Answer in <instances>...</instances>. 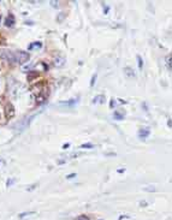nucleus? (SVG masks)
Wrapping results in <instances>:
<instances>
[{"instance_id":"1","label":"nucleus","mask_w":172,"mask_h":220,"mask_svg":"<svg viewBox=\"0 0 172 220\" xmlns=\"http://www.w3.org/2000/svg\"><path fill=\"white\" fill-rule=\"evenodd\" d=\"M0 59L7 60L10 63H15L16 61V55L9 49H0Z\"/></svg>"},{"instance_id":"2","label":"nucleus","mask_w":172,"mask_h":220,"mask_svg":"<svg viewBox=\"0 0 172 220\" xmlns=\"http://www.w3.org/2000/svg\"><path fill=\"white\" fill-rule=\"evenodd\" d=\"M29 59H30V55L25 51H19L18 53L16 54V61L19 63V64H25Z\"/></svg>"},{"instance_id":"3","label":"nucleus","mask_w":172,"mask_h":220,"mask_svg":"<svg viewBox=\"0 0 172 220\" xmlns=\"http://www.w3.org/2000/svg\"><path fill=\"white\" fill-rule=\"evenodd\" d=\"M35 115H36V114L31 115V117H29V118H25V119L23 120V121H21V123L18 124V126H17V128H18V129H17V130H18L19 132H22V131H24L25 129H28V126L30 125L31 120H33L34 118H35Z\"/></svg>"},{"instance_id":"4","label":"nucleus","mask_w":172,"mask_h":220,"mask_svg":"<svg viewBox=\"0 0 172 220\" xmlns=\"http://www.w3.org/2000/svg\"><path fill=\"white\" fill-rule=\"evenodd\" d=\"M4 111H5V117H6V118H12L13 115L16 114V109H15L13 105L11 102H9V103L5 105Z\"/></svg>"},{"instance_id":"5","label":"nucleus","mask_w":172,"mask_h":220,"mask_svg":"<svg viewBox=\"0 0 172 220\" xmlns=\"http://www.w3.org/2000/svg\"><path fill=\"white\" fill-rule=\"evenodd\" d=\"M139 138L140 140H146V138H148V136L151 135V129L149 128H141L139 130Z\"/></svg>"},{"instance_id":"6","label":"nucleus","mask_w":172,"mask_h":220,"mask_svg":"<svg viewBox=\"0 0 172 220\" xmlns=\"http://www.w3.org/2000/svg\"><path fill=\"white\" fill-rule=\"evenodd\" d=\"M15 16L12 13H10L6 18H5V27H7V28H12L15 25Z\"/></svg>"},{"instance_id":"7","label":"nucleus","mask_w":172,"mask_h":220,"mask_svg":"<svg viewBox=\"0 0 172 220\" xmlns=\"http://www.w3.org/2000/svg\"><path fill=\"white\" fill-rule=\"evenodd\" d=\"M124 73H125V76H127L128 78H135L136 77V73L134 71V69L130 67V66L124 67Z\"/></svg>"},{"instance_id":"8","label":"nucleus","mask_w":172,"mask_h":220,"mask_svg":"<svg viewBox=\"0 0 172 220\" xmlns=\"http://www.w3.org/2000/svg\"><path fill=\"white\" fill-rule=\"evenodd\" d=\"M54 65L58 66V67H61L65 65V58L64 57H57L54 58Z\"/></svg>"},{"instance_id":"9","label":"nucleus","mask_w":172,"mask_h":220,"mask_svg":"<svg viewBox=\"0 0 172 220\" xmlns=\"http://www.w3.org/2000/svg\"><path fill=\"white\" fill-rule=\"evenodd\" d=\"M46 99H47V93H45V94H43V93L40 91L39 95L36 96V102L37 103H43L46 101Z\"/></svg>"},{"instance_id":"10","label":"nucleus","mask_w":172,"mask_h":220,"mask_svg":"<svg viewBox=\"0 0 172 220\" xmlns=\"http://www.w3.org/2000/svg\"><path fill=\"white\" fill-rule=\"evenodd\" d=\"M105 102H106L105 95H96L93 99V103H105Z\"/></svg>"},{"instance_id":"11","label":"nucleus","mask_w":172,"mask_h":220,"mask_svg":"<svg viewBox=\"0 0 172 220\" xmlns=\"http://www.w3.org/2000/svg\"><path fill=\"white\" fill-rule=\"evenodd\" d=\"M171 60H172V55L171 54H167L165 58V64H166V67H167V70L171 72L172 71V67H171Z\"/></svg>"},{"instance_id":"12","label":"nucleus","mask_w":172,"mask_h":220,"mask_svg":"<svg viewBox=\"0 0 172 220\" xmlns=\"http://www.w3.org/2000/svg\"><path fill=\"white\" fill-rule=\"evenodd\" d=\"M37 77H39V72L37 71H29V73H28V76H27V79L28 81H34Z\"/></svg>"},{"instance_id":"13","label":"nucleus","mask_w":172,"mask_h":220,"mask_svg":"<svg viewBox=\"0 0 172 220\" xmlns=\"http://www.w3.org/2000/svg\"><path fill=\"white\" fill-rule=\"evenodd\" d=\"M77 99H71V100H69V101H66V102H60L59 105H63V106H75L76 103H77Z\"/></svg>"},{"instance_id":"14","label":"nucleus","mask_w":172,"mask_h":220,"mask_svg":"<svg viewBox=\"0 0 172 220\" xmlns=\"http://www.w3.org/2000/svg\"><path fill=\"white\" fill-rule=\"evenodd\" d=\"M42 47V43L40 42V41H36V42H33V43H30L29 46H28V49H34V48H41Z\"/></svg>"},{"instance_id":"15","label":"nucleus","mask_w":172,"mask_h":220,"mask_svg":"<svg viewBox=\"0 0 172 220\" xmlns=\"http://www.w3.org/2000/svg\"><path fill=\"white\" fill-rule=\"evenodd\" d=\"M113 118L116 120H123L124 119V113L123 112H118V111L113 112Z\"/></svg>"},{"instance_id":"16","label":"nucleus","mask_w":172,"mask_h":220,"mask_svg":"<svg viewBox=\"0 0 172 220\" xmlns=\"http://www.w3.org/2000/svg\"><path fill=\"white\" fill-rule=\"evenodd\" d=\"M65 17H66V13H65V12H60L58 16H57V21H58V22L60 23V22L64 21Z\"/></svg>"},{"instance_id":"17","label":"nucleus","mask_w":172,"mask_h":220,"mask_svg":"<svg viewBox=\"0 0 172 220\" xmlns=\"http://www.w3.org/2000/svg\"><path fill=\"white\" fill-rule=\"evenodd\" d=\"M136 58H137V64H139V67L142 69L143 67V59H142V57L140 54H137Z\"/></svg>"},{"instance_id":"18","label":"nucleus","mask_w":172,"mask_h":220,"mask_svg":"<svg viewBox=\"0 0 172 220\" xmlns=\"http://www.w3.org/2000/svg\"><path fill=\"white\" fill-rule=\"evenodd\" d=\"M82 149H91V148H94V144L93 143H84L81 146Z\"/></svg>"},{"instance_id":"19","label":"nucleus","mask_w":172,"mask_h":220,"mask_svg":"<svg viewBox=\"0 0 172 220\" xmlns=\"http://www.w3.org/2000/svg\"><path fill=\"white\" fill-rule=\"evenodd\" d=\"M35 214V212H24V213H21L19 214V219H23L24 217H27V215H34Z\"/></svg>"},{"instance_id":"20","label":"nucleus","mask_w":172,"mask_h":220,"mask_svg":"<svg viewBox=\"0 0 172 220\" xmlns=\"http://www.w3.org/2000/svg\"><path fill=\"white\" fill-rule=\"evenodd\" d=\"M49 4H51V6L54 7V9H58V7H59V1H55V0H51Z\"/></svg>"},{"instance_id":"21","label":"nucleus","mask_w":172,"mask_h":220,"mask_svg":"<svg viewBox=\"0 0 172 220\" xmlns=\"http://www.w3.org/2000/svg\"><path fill=\"white\" fill-rule=\"evenodd\" d=\"M96 78H97V75H96V73H94L93 76H91V79H90V87H94V84H95V81H96Z\"/></svg>"},{"instance_id":"22","label":"nucleus","mask_w":172,"mask_h":220,"mask_svg":"<svg viewBox=\"0 0 172 220\" xmlns=\"http://www.w3.org/2000/svg\"><path fill=\"white\" fill-rule=\"evenodd\" d=\"M145 190H146V191H149V193H154L157 189H155V187H153V185H151V187L145 188Z\"/></svg>"},{"instance_id":"23","label":"nucleus","mask_w":172,"mask_h":220,"mask_svg":"<svg viewBox=\"0 0 172 220\" xmlns=\"http://www.w3.org/2000/svg\"><path fill=\"white\" fill-rule=\"evenodd\" d=\"M16 182V179H7L6 181V187H11V185H13V183Z\"/></svg>"},{"instance_id":"24","label":"nucleus","mask_w":172,"mask_h":220,"mask_svg":"<svg viewBox=\"0 0 172 220\" xmlns=\"http://www.w3.org/2000/svg\"><path fill=\"white\" fill-rule=\"evenodd\" d=\"M77 220H89V218L87 215H84V214H82V215H79L77 218Z\"/></svg>"},{"instance_id":"25","label":"nucleus","mask_w":172,"mask_h":220,"mask_svg":"<svg viewBox=\"0 0 172 220\" xmlns=\"http://www.w3.org/2000/svg\"><path fill=\"white\" fill-rule=\"evenodd\" d=\"M108 11H110V6H108V5H104V13L107 15Z\"/></svg>"},{"instance_id":"26","label":"nucleus","mask_w":172,"mask_h":220,"mask_svg":"<svg viewBox=\"0 0 172 220\" xmlns=\"http://www.w3.org/2000/svg\"><path fill=\"white\" fill-rule=\"evenodd\" d=\"M140 206H141V207H147V206H148V202H147V201H140Z\"/></svg>"},{"instance_id":"27","label":"nucleus","mask_w":172,"mask_h":220,"mask_svg":"<svg viewBox=\"0 0 172 220\" xmlns=\"http://www.w3.org/2000/svg\"><path fill=\"white\" fill-rule=\"evenodd\" d=\"M75 177H76V173H71V175H67V176H66L67 179H72V178H75Z\"/></svg>"},{"instance_id":"28","label":"nucleus","mask_w":172,"mask_h":220,"mask_svg":"<svg viewBox=\"0 0 172 220\" xmlns=\"http://www.w3.org/2000/svg\"><path fill=\"white\" fill-rule=\"evenodd\" d=\"M114 103H116V100L112 99V100H111V103H110V107H111V108H113V107H114Z\"/></svg>"},{"instance_id":"29","label":"nucleus","mask_w":172,"mask_h":220,"mask_svg":"<svg viewBox=\"0 0 172 220\" xmlns=\"http://www.w3.org/2000/svg\"><path fill=\"white\" fill-rule=\"evenodd\" d=\"M69 147H70V143H65L64 146H63V149H67Z\"/></svg>"},{"instance_id":"30","label":"nucleus","mask_w":172,"mask_h":220,"mask_svg":"<svg viewBox=\"0 0 172 220\" xmlns=\"http://www.w3.org/2000/svg\"><path fill=\"white\" fill-rule=\"evenodd\" d=\"M36 187H37V184H34V185H31V188H28V190H34Z\"/></svg>"},{"instance_id":"31","label":"nucleus","mask_w":172,"mask_h":220,"mask_svg":"<svg viewBox=\"0 0 172 220\" xmlns=\"http://www.w3.org/2000/svg\"><path fill=\"white\" fill-rule=\"evenodd\" d=\"M167 126H169V128H171V119L167 120Z\"/></svg>"},{"instance_id":"32","label":"nucleus","mask_w":172,"mask_h":220,"mask_svg":"<svg viewBox=\"0 0 172 220\" xmlns=\"http://www.w3.org/2000/svg\"><path fill=\"white\" fill-rule=\"evenodd\" d=\"M0 19H1V16H0Z\"/></svg>"}]
</instances>
